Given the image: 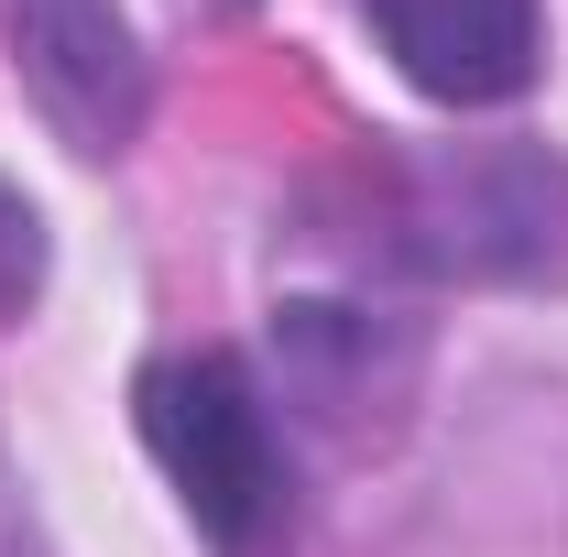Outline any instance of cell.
<instances>
[{
    "label": "cell",
    "mask_w": 568,
    "mask_h": 557,
    "mask_svg": "<svg viewBox=\"0 0 568 557\" xmlns=\"http://www.w3.org/2000/svg\"><path fill=\"white\" fill-rule=\"evenodd\" d=\"M383 252L437 284L568 274V153H547V142H416V153H394Z\"/></svg>",
    "instance_id": "obj_1"
},
{
    "label": "cell",
    "mask_w": 568,
    "mask_h": 557,
    "mask_svg": "<svg viewBox=\"0 0 568 557\" xmlns=\"http://www.w3.org/2000/svg\"><path fill=\"white\" fill-rule=\"evenodd\" d=\"M44 306V209L0 175V317H33Z\"/></svg>",
    "instance_id": "obj_6"
},
{
    "label": "cell",
    "mask_w": 568,
    "mask_h": 557,
    "mask_svg": "<svg viewBox=\"0 0 568 557\" xmlns=\"http://www.w3.org/2000/svg\"><path fill=\"white\" fill-rule=\"evenodd\" d=\"M274 361H284V405L317 426V437L372 448V437H394V416H405L426 340L405 328V317L306 295V306H274Z\"/></svg>",
    "instance_id": "obj_4"
},
{
    "label": "cell",
    "mask_w": 568,
    "mask_h": 557,
    "mask_svg": "<svg viewBox=\"0 0 568 557\" xmlns=\"http://www.w3.org/2000/svg\"><path fill=\"white\" fill-rule=\"evenodd\" d=\"M142 448L164 459L175 503L197 514V536H219L230 557H252L263 536H284V437L263 383L230 350H164L132 383Z\"/></svg>",
    "instance_id": "obj_2"
},
{
    "label": "cell",
    "mask_w": 568,
    "mask_h": 557,
    "mask_svg": "<svg viewBox=\"0 0 568 557\" xmlns=\"http://www.w3.org/2000/svg\"><path fill=\"white\" fill-rule=\"evenodd\" d=\"M11 67L77 164H121L153 121V55L132 44L121 0H11Z\"/></svg>",
    "instance_id": "obj_3"
},
{
    "label": "cell",
    "mask_w": 568,
    "mask_h": 557,
    "mask_svg": "<svg viewBox=\"0 0 568 557\" xmlns=\"http://www.w3.org/2000/svg\"><path fill=\"white\" fill-rule=\"evenodd\" d=\"M394 77L437 110H503L547 77V0H361Z\"/></svg>",
    "instance_id": "obj_5"
}]
</instances>
